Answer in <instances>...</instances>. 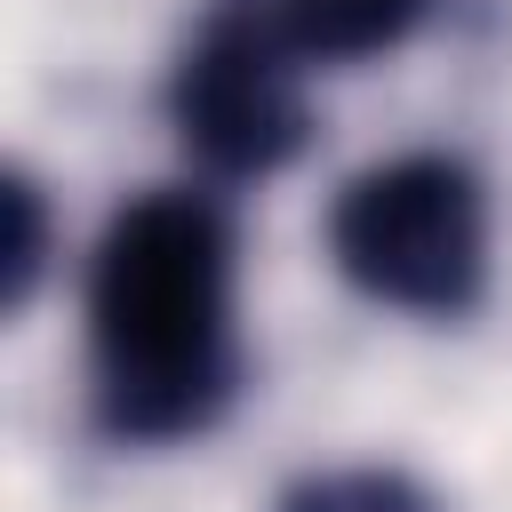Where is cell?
<instances>
[{"label": "cell", "mask_w": 512, "mask_h": 512, "mask_svg": "<svg viewBox=\"0 0 512 512\" xmlns=\"http://www.w3.org/2000/svg\"><path fill=\"white\" fill-rule=\"evenodd\" d=\"M88 344L112 440H184L232 400V232L216 200L144 192L104 224Z\"/></svg>", "instance_id": "obj_1"}, {"label": "cell", "mask_w": 512, "mask_h": 512, "mask_svg": "<svg viewBox=\"0 0 512 512\" xmlns=\"http://www.w3.org/2000/svg\"><path fill=\"white\" fill-rule=\"evenodd\" d=\"M336 272L400 312H464L488 280V208L464 160L408 152L384 168H360L336 192L328 216Z\"/></svg>", "instance_id": "obj_2"}, {"label": "cell", "mask_w": 512, "mask_h": 512, "mask_svg": "<svg viewBox=\"0 0 512 512\" xmlns=\"http://www.w3.org/2000/svg\"><path fill=\"white\" fill-rule=\"evenodd\" d=\"M296 48L280 40L272 8H224L176 64V88H168V112H176V136L224 168V176H264L280 160H296L304 144V96H296Z\"/></svg>", "instance_id": "obj_3"}, {"label": "cell", "mask_w": 512, "mask_h": 512, "mask_svg": "<svg viewBox=\"0 0 512 512\" xmlns=\"http://www.w3.org/2000/svg\"><path fill=\"white\" fill-rule=\"evenodd\" d=\"M416 16H424V0H272L280 40L296 56H328V64H352V56L392 48Z\"/></svg>", "instance_id": "obj_4"}, {"label": "cell", "mask_w": 512, "mask_h": 512, "mask_svg": "<svg viewBox=\"0 0 512 512\" xmlns=\"http://www.w3.org/2000/svg\"><path fill=\"white\" fill-rule=\"evenodd\" d=\"M272 512H440V504L400 464H336V472H304L296 488H280Z\"/></svg>", "instance_id": "obj_5"}, {"label": "cell", "mask_w": 512, "mask_h": 512, "mask_svg": "<svg viewBox=\"0 0 512 512\" xmlns=\"http://www.w3.org/2000/svg\"><path fill=\"white\" fill-rule=\"evenodd\" d=\"M0 216H8V240H0V312H24L32 288H40V264H48V208H40V184L24 168H8Z\"/></svg>", "instance_id": "obj_6"}]
</instances>
